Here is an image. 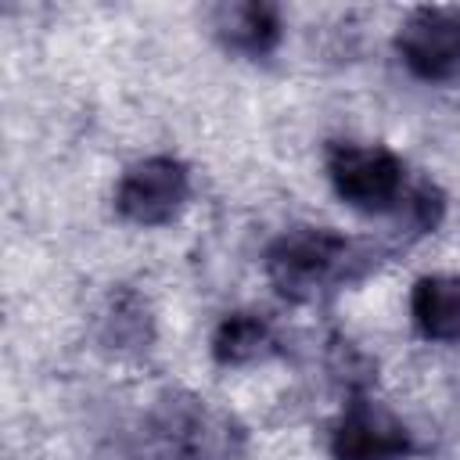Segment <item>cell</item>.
<instances>
[{"mask_svg":"<svg viewBox=\"0 0 460 460\" xmlns=\"http://www.w3.org/2000/svg\"><path fill=\"white\" fill-rule=\"evenodd\" d=\"M367 270L370 252H359V244L331 226H295L266 248V277L291 302H309L334 284L363 277Z\"/></svg>","mask_w":460,"mask_h":460,"instance_id":"obj_1","label":"cell"},{"mask_svg":"<svg viewBox=\"0 0 460 460\" xmlns=\"http://www.w3.org/2000/svg\"><path fill=\"white\" fill-rule=\"evenodd\" d=\"M151 460H237L244 428L198 395H165L147 417Z\"/></svg>","mask_w":460,"mask_h":460,"instance_id":"obj_2","label":"cell"},{"mask_svg":"<svg viewBox=\"0 0 460 460\" xmlns=\"http://www.w3.org/2000/svg\"><path fill=\"white\" fill-rule=\"evenodd\" d=\"M327 176L334 194L356 212H399L406 201V165L381 144H331Z\"/></svg>","mask_w":460,"mask_h":460,"instance_id":"obj_3","label":"cell"},{"mask_svg":"<svg viewBox=\"0 0 460 460\" xmlns=\"http://www.w3.org/2000/svg\"><path fill=\"white\" fill-rule=\"evenodd\" d=\"M190 198V172L172 155H151L129 165L115 187V208L126 223L165 226L172 223Z\"/></svg>","mask_w":460,"mask_h":460,"instance_id":"obj_4","label":"cell"},{"mask_svg":"<svg viewBox=\"0 0 460 460\" xmlns=\"http://www.w3.org/2000/svg\"><path fill=\"white\" fill-rule=\"evenodd\" d=\"M399 61L424 83H449L460 75V11L417 7L395 32Z\"/></svg>","mask_w":460,"mask_h":460,"instance_id":"obj_5","label":"cell"},{"mask_svg":"<svg viewBox=\"0 0 460 460\" xmlns=\"http://www.w3.org/2000/svg\"><path fill=\"white\" fill-rule=\"evenodd\" d=\"M413 453L410 428L381 402L356 395L334 431H331V456L334 460H406Z\"/></svg>","mask_w":460,"mask_h":460,"instance_id":"obj_6","label":"cell"},{"mask_svg":"<svg viewBox=\"0 0 460 460\" xmlns=\"http://www.w3.org/2000/svg\"><path fill=\"white\" fill-rule=\"evenodd\" d=\"M212 32L216 40L244 58H266L280 43V7L262 4V0H244V4H219L212 11Z\"/></svg>","mask_w":460,"mask_h":460,"instance_id":"obj_7","label":"cell"},{"mask_svg":"<svg viewBox=\"0 0 460 460\" xmlns=\"http://www.w3.org/2000/svg\"><path fill=\"white\" fill-rule=\"evenodd\" d=\"M410 316L428 341H460V273L420 277L410 291Z\"/></svg>","mask_w":460,"mask_h":460,"instance_id":"obj_8","label":"cell"},{"mask_svg":"<svg viewBox=\"0 0 460 460\" xmlns=\"http://www.w3.org/2000/svg\"><path fill=\"white\" fill-rule=\"evenodd\" d=\"M277 352V334L259 313H230L212 334V356L223 367H248Z\"/></svg>","mask_w":460,"mask_h":460,"instance_id":"obj_9","label":"cell"}]
</instances>
